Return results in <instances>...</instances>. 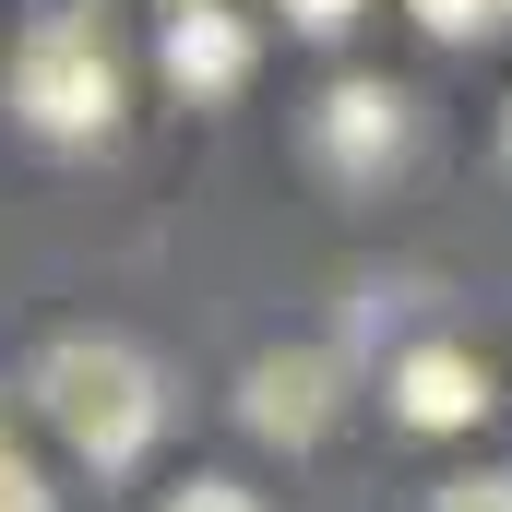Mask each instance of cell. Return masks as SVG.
<instances>
[{
	"label": "cell",
	"mask_w": 512,
	"mask_h": 512,
	"mask_svg": "<svg viewBox=\"0 0 512 512\" xmlns=\"http://www.w3.org/2000/svg\"><path fill=\"white\" fill-rule=\"evenodd\" d=\"M36 417L96 465V477H120L155 453V429H167V382H155V358L131 346V334H60V346H36Z\"/></svg>",
	"instance_id": "6da1fadb"
},
{
	"label": "cell",
	"mask_w": 512,
	"mask_h": 512,
	"mask_svg": "<svg viewBox=\"0 0 512 512\" xmlns=\"http://www.w3.org/2000/svg\"><path fill=\"white\" fill-rule=\"evenodd\" d=\"M12 120L48 131V143H108L120 131V60H108V36L84 12L24 24V48H12Z\"/></svg>",
	"instance_id": "7a4b0ae2"
},
{
	"label": "cell",
	"mask_w": 512,
	"mask_h": 512,
	"mask_svg": "<svg viewBox=\"0 0 512 512\" xmlns=\"http://www.w3.org/2000/svg\"><path fill=\"white\" fill-rule=\"evenodd\" d=\"M310 167L334 179V191H382L393 167H405V143H417V108H405V84L382 72H346V84H322V108H310Z\"/></svg>",
	"instance_id": "3957f363"
},
{
	"label": "cell",
	"mask_w": 512,
	"mask_h": 512,
	"mask_svg": "<svg viewBox=\"0 0 512 512\" xmlns=\"http://www.w3.org/2000/svg\"><path fill=\"white\" fill-rule=\"evenodd\" d=\"M334 405H346V358H334V346H262L251 370H239V429H251V441L310 453V441L334 429Z\"/></svg>",
	"instance_id": "277c9868"
},
{
	"label": "cell",
	"mask_w": 512,
	"mask_h": 512,
	"mask_svg": "<svg viewBox=\"0 0 512 512\" xmlns=\"http://www.w3.org/2000/svg\"><path fill=\"white\" fill-rule=\"evenodd\" d=\"M167 84L191 96V108H215V96H239L251 84V60H262V36L239 24V12H167Z\"/></svg>",
	"instance_id": "5b68a950"
},
{
	"label": "cell",
	"mask_w": 512,
	"mask_h": 512,
	"mask_svg": "<svg viewBox=\"0 0 512 512\" xmlns=\"http://www.w3.org/2000/svg\"><path fill=\"white\" fill-rule=\"evenodd\" d=\"M393 417L405 429H477L489 417V370L465 346H405L393 358Z\"/></svg>",
	"instance_id": "8992f818"
},
{
	"label": "cell",
	"mask_w": 512,
	"mask_h": 512,
	"mask_svg": "<svg viewBox=\"0 0 512 512\" xmlns=\"http://www.w3.org/2000/svg\"><path fill=\"white\" fill-rule=\"evenodd\" d=\"M405 12H417L429 36H453V48H465V36H501V24H512V0H405Z\"/></svg>",
	"instance_id": "52a82bcc"
},
{
	"label": "cell",
	"mask_w": 512,
	"mask_h": 512,
	"mask_svg": "<svg viewBox=\"0 0 512 512\" xmlns=\"http://www.w3.org/2000/svg\"><path fill=\"white\" fill-rule=\"evenodd\" d=\"M429 512H512V465H477V477H441Z\"/></svg>",
	"instance_id": "ba28073f"
},
{
	"label": "cell",
	"mask_w": 512,
	"mask_h": 512,
	"mask_svg": "<svg viewBox=\"0 0 512 512\" xmlns=\"http://www.w3.org/2000/svg\"><path fill=\"white\" fill-rule=\"evenodd\" d=\"M0 512H60V489L36 477V453H12V441H0Z\"/></svg>",
	"instance_id": "9c48e42d"
},
{
	"label": "cell",
	"mask_w": 512,
	"mask_h": 512,
	"mask_svg": "<svg viewBox=\"0 0 512 512\" xmlns=\"http://www.w3.org/2000/svg\"><path fill=\"white\" fill-rule=\"evenodd\" d=\"M155 512H262V501L239 489V477H179V489H167Z\"/></svg>",
	"instance_id": "30bf717a"
},
{
	"label": "cell",
	"mask_w": 512,
	"mask_h": 512,
	"mask_svg": "<svg viewBox=\"0 0 512 512\" xmlns=\"http://www.w3.org/2000/svg\"><path fill=\"white\" fill-rule=\"evenodd\" d=\"M286 24H298V36H346V24H358V0H286Z\"/></svg>",
	"instance_id": "8fae6325"
},
{
	"label": "cell",
	"mask_w": 512,
	"mask_h": 512,
	"mask_svg": "<svg viewBox=\"0 0 512 512\" xmlns=\"http://www.w3.org/2000/svg\"><path fill=\"white\" fill-rule=\"evenodd\" d=\"M167 12H227V0H167Z\"/></svg>",
	"instance_id": "7c38bea8"
},
{
	"label": "cell",
	"mask_w": 512,
	"mask_h": 512,
	"mask_svg": "<svg viewBox=\"0 0 512 512\" xmlns=\"http://www.w3.org/2000/svg\"><path fill=\"white\" fill-rule=\"evenodd\" d=\"M501 167H512V108H501Z\"/></svg>",
	"instance_id": "4fadbf2b"
}]
</instances>
